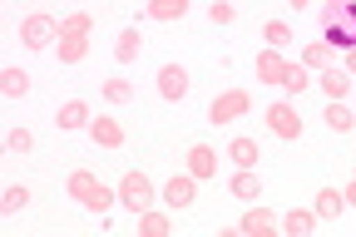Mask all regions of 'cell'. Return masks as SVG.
Instances as JSON below:
<instances>
[{
	"mask_svg": "<svg viewBox=\"0 0 356 237\" xmlns=\"http://www.w3.org/2000/svg\"><path fill=\"white\" fill-rule=\"evenodd\" d=\"M89 30H95V15H89V10H70L60 20V44H55L60 65H79L89 55Z\"/></svg>",
	"mask_w": 356,
	"mask_h": 237,
	"instance_id": "6da1fadb",
	"label": "cell"
},
{
	"mask_svg": "<svg viewBox=\"0 0 356 237\" xmlns=\"http://www.w3.org/2000/svg\"><path fill=\"white\" fill-rule=\"evenodd\" d=\"M20 44L25 50H50V44H60V20L55 15H44V10H35V15H25L20 20Z\"/></svg>",
	"mask_w": 356,
	"mask_h": 237,
	"instance_id": "7a4b0ae2",
	"label": "cell"
},
{
	"mask_svg": "<svg viewBox=\"0 0 356 237\" xmlns=\"http://www.w3.org/2000/svg\"><path fill=\"white\" fill-rule=\"evenodd\" d=\"M119 208L124 213H149L154 208V183H149V173H124L119 178Z\"/></svg>",
	"mask_w": 356,
	"mask_h": 237,
	"instance_id": "3957f363",
	"label": "cell"
},
{
	"mask_svg": "<svg viewBox=\"0 0 356 237\" xmlns=\"http://www.w3.org/2000/svg\"><path fill=\"white\" fill-rule=\"evenodd\" d=\"M248 109H252L248 89H222L218 99L208 104V124H218V129H222V124H238V119H243Z\"/></svg>",
	"mask_w": 356,
	"mask_h": 237,
	"instance_id": "277c9868",
	"label": "cell"
},
{
	"mask_svg": "<svg viewBox=\"0 0 356 237\" xmlns=\"http://www.w3.org/2000/svg\"><path fill=\"white\" fill-rule=\"evenodd\" d=\"M262 124H267V133H273V138H282V144H297V138H302V114H297L292 104H267Z\"/></svg>",
	"mask_w": 356,
	"mask_h": 237,
	"instance_id": "5b68a950",
	"label": "cell"
},
{
	"mask_svg": "<svg viewBox=\"0 0 356 237\" xmlns=\"http://www.w3.org/2000/svg\"><path fill=\"white\" fill-rule=\"evenodd\" d=\"M154 84H159V99L178 104V99H184V94H188V70H184V65H159Z\"/></svg>",
	"mask_w": 356,
	"mask_h": 237,
	"instance_id": "8992f818",
	"label": "cell"
},
{
	"mask_svg": "<svg viewBox=\"0 0 356 237\" xmlns=\"http://www.w3.org/2000/svg\"><path fill=\"white\" fill-rule=\"evenodd\" d=\"M89 124H95V114H89L84 99H65L60 114H55V129H60V133H79V129H89Z\"/></svg>",
	"mask_w": 356,
	"mask_h": 237,
	"instance_id": "52a82bcc",
	"label": "cell"
},
{
	"mask_svg": "<svg viewBox=\"0 0 356 237\" xmlns=\"http://www.w3.org/2000/svg\"><path fill=\"white\" fill-rule=\"evenodd\" d=\"M193 198H198V178L193 173H178V178L163 183V203L168 208H193Z\"/></svg>",
	"mask_w": 356,
	"mask_h": 237,
	"instance_id": "ba28073f",
	"label": "cell"
},
{
	"mask_svg": "<svg viewBox=\"0 0 356 237\" xmlns=\"http://www.w3.org/2000/svg\"><path fill=\"white\" fill-rule=\"evenodd\" d=\"M317 84H322V94H327V99H346V94L356 89V74H351L346 65H327Z\"/></svg>",
	"mask_w": 356,
	"mask_h": 237,
	"instance_id": "9c48e42d",
	"label": "cell"
},
{
	"mask_svg": "<svg viewBox=\"0 0 356 237\" xmlns=\"http://www.w3.org/2000/svg\"><path fill=\"white\" fill-rule=\"evenodd\" d=\"M89 138H95L99 149H124V124L114 114H95V124H89Z\"/></svg>",
	"mask_w": 356,
	"mask_h": 237,
	"instance_id": "30bf717a",
	"label": "cell"
},
{
	"mask_svg": "<svg viewBox=\"0 0 356 237\" xmlns=\"http://www.w3.org/2000/svg\"><path fill=\"white\" fill-rule=\"evenodd\" d=\"M282 70H287L282 50H262V55L252 60V74H257L262 84H282Z\"/></svg>",
	"mask_w": 356,
	"mask_h": 237,
	"instance_id": "8fae6325",
	"label": "cell"
},
{
	"mask_svg": "<svg viewBox=\"0 0 356 237\" xmlns=\"http://www.w3.org/2000/svg\"><path fill=\"white\" fill-rule=\"evenodd\" d=\"M184 158H188V173H193L198 183H208V178L218 173V154H213L208 144H193V149H188Z\"/></svg>",
	"mask_w": 356,
	"mask_h": 237,
	"instance_id": "7c38bea8",
	"label": "cell"
},
{
	"mask_svg": "<svg viewBox=\"0 0 356 237\" xmlns=\"http://www.w3.org/2000/svg\"><path fill=\"white\" fill-rule=\"evenodd\" d=\"M341 208H346V198H341V188H317V222H337L341 218Z\"/></svg>",
	"mask_w": 356,
	"mask_h": 237,
	"instance_id": "4fadbf2b",
	"label": "cell"
},
{
	"mask_svg": "<svg viewBox=\"0 0 356 237\" xmlns=\"http://www.w3.org/2000/svg\"><path fill=\"white\" fill-rule=\"evenodd\" d=\"M95 188H99V178H95V173H89V168H74V173L65 178V193H70V198H74L79 208H84V198H89V193H95Z\"/></svg>",
	"mask_w": 356,
	"mask_h": 237,
	"instance_id": "5bb4252c",
	"label": "cell"
},
{
	"mask_svg": "<svg viewBox=\"0 0 356 237\" xmlns=\"http://www.w3.org/2000/svg\"><path fill=\"white\" fill-rule=\"evenodd\" d=\"M228 193H233V198H243V203H252V198H262V183L252 178V168H233Z\"/></svg>",
	"mask_w": 356,
	"mask_h": 237,
	"instance_id": "9a60e30c",
	"label": "cell"
},
{
	"mask_svg": "<svg viewBox=\"0 0 356 237\" xmlns=\"http://www.w3.org/2000/svg\"><path fill=\"white\" fill-rule=\"evenodd\" d=\"M139 50H144V35H139V30H119L114 60H119V65H134V60H139Z\"/></svg>",
	"mask_w": 356,
	"mask_h": 237,
	"instance_id": "2e32d148",
	"label": "cell"
},
{
	"mask_svg": "<svg viewBox=\"0 0 356 237\" xmlns=\"http://www.w3.org/2000/svg\"><path fill=\"white\" fill-rule=\"evenodd\" d=\"M144 15L159 20V25H163V20H184V15H188V0H149Z\"/></svg>",
	"mask_w": 356,
	"mask_h": 237,
	"instance_id": "e0dca14e",
	"label": "cell"
},
{
	"mask_svg": "<svg viewBox=\"0 0 356 237\" xmlns=\"http://www.w3.org/2000/svg\"><path fill=\"white\" fill-rule=\"evenodd\" d=\"M0 94H6V99H20V94H30V74H25L20 65L0 70Z\"/></svg>",
	"mask_w": 356,
	"mask_h": 237,
	"instance_id": "ac0fdd59",
	"label": "cell"
},
{
	"mask_svg": "<svg viewBox=\"0 0 356 237\" xmlns=\"http://www.w3.org/2000/svg\"><path fill=\"white\" fill-rule=\"evenodd\" d=\"M307 84H312V70H307L302 60H287V70H282V84H277V89H282V94H302Z\"/></svg>",
	"mask_w": 356,
	"mask_h": 237,
	"instance_id": "d6986e66",
	"label": "cell"
},
{
	"mask_svg": "<svg viewBox=\"0 0 356 237\" xmlns=\"http://www.w3.org/2000/svg\"><path fill=\"white\" fill-rule=\"evenodd\" d=\"M322 119H327V129H332V133H351V129H356V114L346 109V99H332Z\"/></svg>",
	"mask_w": 356,
	"mask_h": 237,
	"instance_id": "ffe728a7",
	"label": "cell"
},
{
	"mask_svg": "<svg viewBox=\"0 0 356 237\" xmlns=\"http://www.w3.org/2000/svg\"><path fill=\"white\" fill-rule=\"evenodd\" d=\"M228 158H233V168H257V144L248 133H238L233 144H228Z\"/></svg>",
	"mask_w": 356,
	"mask_h": 237,
	"instance_id": "44dd1931",
	"label": "cell"
},
{
	"mask_svg": "<svg viewBox=\"0 0 356 237\" xmlns=\"http://www.w3.org/2000/svg\"><path fill=\"white\" fill-rule=\"evenodd\" d=\"M238 227H243V232H257V237H262V232H277V218L267 213V208H248Z\"/></svg>",
	"mask_w": 356,
	"mask_h": 237,
	"instance_id": "7402d4cb",
	"label": "cell"
},
{
	"mask_svg": "<svg viewBox=\"0 0 356 237\" xmlns=\"http://www.w3.org/2000/svg\"><path fill=\"white\" fill-rule=\"evenodd\" d=\"M312 227H317V213H307V208H292V213L282 218V232H287V237H307Z\"/></svg>",
	"mask_w": 356,
	"mask_h": 237,
	"instance_id": "603a6c76",
	"label": "cell"
},
{
	"mask_svg": "<svg viewBox=\"0 0 356 237\" xmlns=\"http://www.w3.org/2000/svg\"><path fill=\"white\" fill-rule=\"evenodd\" d=\"M262 40H267V50H287V44H292V25L287 20H267L262 25Z\"/></svg>",
	"mask_w": 356,
	"mask_h": 237,
	"instance_id": "cb8c5ba5",
	"label": "cell"
},
{
	"mask_svg": "<svg viewBox=\"0 0 356 237\" xmlns=\"http://www.w3.org/2000/svg\"><path fill=\"white\" fill-rule=\"evenodd\" d=\"M332 50H356V35H351V25H341V20H327V35H322Z\"/></svg>",
	"mask_w": 356,
	"mask_h": 237,
	"instance_id": "d4e9b609",
	"label": "cell"
},
{
	"mask_svg": "<svg viewBox=\"0 0 356 237\" xmlns=\"http://www.w3.org/2000/svg\"><path fill=\"white\" fill-rule=\"evenodd\" d=\"M302 65H307V70H327V65H332V44H327V40H312L307 50H302Z\"/></svg>",
	"mask_w": 356,
	"mask_h": 237,
	"instance_id": "484cf974",
	"label": "cell"
},
{
	"mask_svg": "<svg viewBox=\"0 0 356 237\" xmlns=\"http://www.w3.org/2000/svg\"><path fill=\"white\" fill-rule=\"evenodd\" d=\"M114 203H119V188H104V183H99L95 193L84 198V213H109Z\"/></svg>",
	"mask_w": 356,
	"mask_h": 237,
	"instance_id": "4316f807",
	"label": "cell"
},
{
	"mask_svg": "<svg viewBox=\"0 0 356 237\" xmlns=\"http://www.w3.org/2000/svg\"><path fill=\"white\" fill-rule=\"evenodd\" d=\"M139 232H144V237H168V232H173V222H168L163 213H154V208H149V213H139Z\"/></svg>",
	"mask_w": 356,
	"mask_h": 237,
	"instance_id": "83f0119b",
	"label": "cell"
},
{
	"mask_svg": "<svg viewBox=\"0 0 356 237\" xmlns=\"http://www.w3.org/2000/svg\"><path fill=\"white\" fill-rule=\"evenodd\" d=\"M25 203H30V188H25V183H10V188H6V198H0V213L10 218V213H20Z\"/></svg>",
	"mask_w": 356,
	"mask_h": 237,
	"instance_id": "f1b7e54d",
	"label": "cell"
},
{
	"mask_svg": "<svg viewBox=\"0 0 356 237\" xmlns=\"http://www.w3.org/2000/svg\"><path fill=\"white\" fill-rule=\"evenodd\" d=\"M104 99H109V104H129V99H134V84H129V79H119V74H114V79H104Z\"/></svg>",
	"mask_w": 356,
	"mask_h": 237,
	"instance_id": "f546056e",
	"label": "cell"
},
{
	"mask_svg": "<svg viewBox=\"0 0 356 237\" xmlns=\"http://www.w3.org/2000/svg\"><path fill=\"white\" fill-rule=\"evenodd\" d=\"M6 149H10V154H30V149H35V133H30V129H10Z\"/></svg>",
	"mask_w": 356,
	"mask_h": 237,
	"instance_id": "4dcf8cb0",
	"label": "cell"
},
{
	"mask_svg": "<svg viewBox=\"0 0 356 237\" xmlns=\"http://www.w3.org/2000/svg\"><path fill=\"white\" fill-rule=\"evenodd\" d=\"M208 15H213V25H233V6H228V0H218Z\"/></svg>",
	"mask_w": 356,
	"mask_h": 237,
	"instance_id": "1f68e13d",
	"label": "cell"
},
{
	"mask_svg": "<svg viewBox=\"0 0 356 237\" xmlns=\"http://www.w3.org/2000/svg\"><path fill=\"white\" fill-rule=\"evenodd\" d=\"M341 198H346V208H356V178H351V183L341 188Z\"/></svg>",
	"mask_w": 356,
	"mask_h": 237,
	"instance_id": "d6a6232c",
	"label": "cell"
},
{
	"mask_svg": "<svg viewBox=\"0 0 356 237\" xmlns=\"http://www.w3.org/2000/svg\"><path fill=\"white\" fill-rule=\"evenodd\" d=\"M287 6H292V10H312V0H287Z\"/></svg>",
	"mask_w": 356,
	"mask_h": 237,
	"instance_id": "836d02e7",
	"label": "cell"
},
{
	"mask_svg": "<svg viewBox=\"0 0 356 237\" xmlns=\"http://www.w3.org/2000/svg\"><path fill=\"white\" fill-rule=\"evenodd\" d=\"M346 70H351V74H356V50H346Z\"/></svg>",
	"mask_w": 356,
	"mask_h": 237,
	"instance_id": "e575fe53",
	"label": "cell"
},
{
	"mask_svg": "<svg viewBox=\"0 0 356 237\" xmlns=\"http://www.w3.org/2000/svg\"><path fill=\"white\" fill-rule=\"evenodd\" d=\"M351 178H356V173H351Z\"/></svg>",
	"mask_w": 356,
	"mask_h": 237,
	"instance_id": "d590c367",
	"label": "cell"
}]
</instances>
